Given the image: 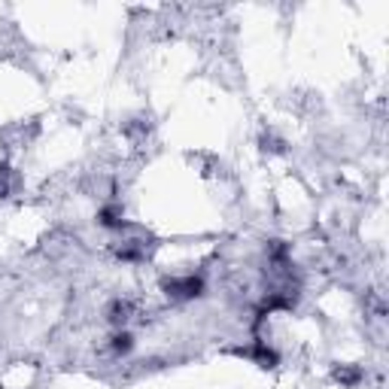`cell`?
Wrapping results in <instances>:
<instances>
[{
  "label": "cell",
  "mask_w": 389,
  "mask_h": 389,
  "mask_svg": "<svg viewBox=\"0 0 389 389\" xmlns=\"http://www.w3.org/2000/svg\"><path fill=\"white\" fill-rule=\"evenodd\" d=\"M9 192H13V168L0 164V198H9Z\"/></svg>",
  "instance_id": "obj_7"
},
{
  "label": "cell",
  "mask_w": 389,
  "mask_h": 389,
  "mask_svg": "<svg viewBox=\"0 0 389 389\" xmlns=\"http://www.w3.org/2000/svg\"><path fill=\"white\" fill-rule=\"evenodd\" d=\"M110 350H113V356H128L134 350V335L128 329H119L113 338H110Z\"/></svg>",
  "instance_id": "obj_5"
},
{
  "label": "cell",
  "mask_w": 389,
  "mask_h": 389,
  "mask_svg": "<svg viewBox=\"0 0 389 389\" xmlns=\"http://www.w3.org/2000/svg\"><path fill=\"white\" fill-rule=\"evenodd\" d=\"M107 319L113 322L116 329H125V322L131 319V301H125V298H113L107 304Z\"/></svg>",
  "instance_id": "obj_4"
},
{
  "label": "cell",
  "mask_w": 389,
  "mask_h": 389,
  "mask_svg": "<svg viewBox=\"0 0 389 389\" xmlns=\"http://www.w3.org/2000/svg\"><path fill=\"white\" fill-rule=\"evenodd\" d=\"M246 356L253 359L258 368H277V365H280V353H277V350L268 344V341H262V338L253 341V347L246 350Z\"/></svg>",
  "instance_id": "obj_2"
},
{
  "label": "cell",
  "mask_w": 389,
  "mask_h": 389,
  "mask_svg": "<svg viewBox=\"0 0 389 389\" xmlns=\"http://www.w3.org/2000/svg\"><path fill=\"white\" fill-rule=\"evenodd\" d=\"M335 381L344 383V386H356L362 381V371H359V368H350V365H341V368H335Z\"/></svg>",
  "instance_id": "obj_6"
},
{
  "label": "cell",
  "mask_w": 389,
  "mask_h": 389,
  "mask_svg": "<svg viewBox=\"0 0 389 389\" xmlns=\"http://www.w3.org/2000/svg\"><path fill=\"white\" fill-rule=\"evenodd\" d=\"M98 225L100 228H110V231H122L128 228V222H125V207L122 204H104V207L98 210Z\"/></svg>",
  "instance_id": "obj_3"
},
{
  "label": "cell",
  "mask_w": 389,
  "mask_h": 389,
  "mask_svg": "<svg viewBox=\"0 0 389 389\" xmlns=\"http://www.w3.org/2000/svg\"><path fill=\"white\" fill-rule=\"evenodd\" d=\"M204 277L201 274H186V277H171V280L161 283V289L168 298L173 301H192V298H201L204 295Z\"/></svg>",
  "instance_id": "obj_1"
}]
</instances>
